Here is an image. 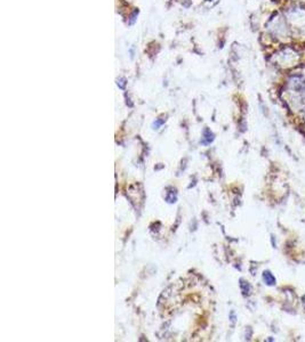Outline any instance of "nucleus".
<instances>
[{
  "label": "nucleus",
  "mask_w": 305,
  "mask_h": 342,
  "mask_svg": "<svg viewBox=\"0 0 305 342\" xmlns=\"http://www.w3.org/2000/svg\"><path fill=\"white\" fill-rule=\"evenodd\" d=\"M263 279H264L265 284L266 285H274L276 284V277L272 275V273L271 272H269V270H266V272H264L263 273Z\"/></svg>",
  "instance_id": "nucleus-1"
},
{
  "label": "nucleus",
  "mask_w": 305,
  "mask_h": 342,
  "mask_svg": "<svg viewBox=\"0 0 305 342\" xmlns=\"http://www.w3.org/2000/svg\"><path fill=\"white\" fill-rule=\"evenodd\" d=\"M214 139V135L210 132V131L208 130V129H206V130L203 131V138H202V142L203 144H209L210 142H213Z\"/></svg>",
  "instance_id": "nucleus-2"
},
{
  "label": "nucleus",
  "mask_w": 305,
  "mask_h": 342,
  "mask_svg": "<svg viewBox=\"0 0 305 342\" xmlns=\"http://www.w3.org/2000/svg\"><path fill=\"white\" fill-rule=\"evenodd\" d=\"M240 289H241L243 296H248L250 293V285L248 284L247 282H245L243 279L240 280Z\"/></svg>",
  "instance_id": "nucleus-3"
}]
</instances>
